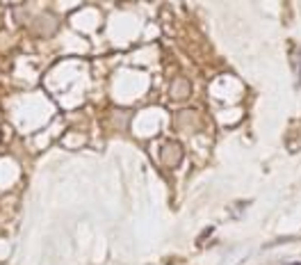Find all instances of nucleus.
Wrapping results in <instances>:
<instances>
[{"label": "nucleus", "mask_w": 301, "mask_h": 265, "mask_svg": "<svg viewBox=\"0 0 301 265\" xmlns=\"http://www.w3.org/2000/svg\"><path fill=\"white\" fill-rule=\"evenodd\" d=\"M171 96H174V99H187V96H190V82L185 78L176 80L174 87H171Z\"/></svg>", "instance_id": "f257e3e1"}, {"label": "nucleus", "mask_w": 301, "mask_h": 265, "mask_svg": "<svg viewBox=\"0 0 301 265\" xmlns=\"http://www.w3.org/2000/svg\"><path fill=\"white\" fill-rule=\"evenodd\" d=\"M290 51H292V55H290V60H292V64H295V76H297V82H301V51L292 44L290 46Z\"/></svg>", "instance_id": "f03ea898"}]
</instances>
